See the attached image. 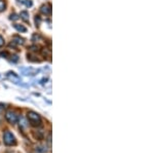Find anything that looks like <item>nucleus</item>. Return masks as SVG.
Returning <instances> with one entry per match:
<instances>
[{
  "label": "nucleus",
  "instance_id": "11",
  "mask_svg": "<svg viewBox=\"0 0 154 153\" xmlns=\"http://www.w3.org/2000/svg\"><path fill=\"white\" fill-rule=\"evenodd\" d=\"M10 19L12 20V21H16V20L19 19V17H18V14H10Z\"/></svg>",
  "mask_w": 154,
  "mask_h": 153
},
{
  "label": "nucleus",
  "instance_id": "4",
  "mask_svg": "<svg viewBox=\"0 0 154 153\" xmlns=\"http://www.w3.org/2000/svg\"><path fill=\"white\" fill-rule=\"evenodd\" d=\"M40 12H41V14H45V16H49L51 14V5L49 3L42 5L41 8H40Z\"/></svg>",
  "mask_w": 154,
  "mask_h": 153
},
{
  "label": "nucleus",
  "instance_id": "7",
  "mask_svg": "<svg viewBox=\"0 0 154 153\" xmlns=\"http://www.w3.org/2000/svg\"><path fill=\"white\" fill-rule=\"evenodd\" d=\"M21 18L24 20V21L26 22H28L29 21V12H26V10H23V12H21Z\"/></svg>",
  "mask_w": 154,
  "mask_h": 153
},
{
  "label": "nucleus",
  "instance_id": "13",
  "mask_svg": "<svg viewBox=\"0 0 154 153\" xmlns=\"http://www.w3.org/2000/svg\"><path fill=\"white\" fill-rule=\"evenodd\" d=\"M0 56H4V57H6L7 56V52H1V54H0Z\"/></svg>",
  "mask_w": 154,
  "mask_h": 153
},
{
  "label": "nucleus",
  "instance_id": "5",
  "mask_svg": "<svg viewBox=\"0 0 154 153\" xmlns=\"http://www.w3.org/2000/svg\"><path fill=\"white\" fill-rule=\"evenodd\" d=\"M14 29H16V30H18V31H19V32H26V31H27L26 27H24L23 25H19V24H14Z\"/></svg>",
  "mask_w": 154,
  "mask_h": 153
},
{
  "label": "nucleus",
  "instance_id": "9",
  "mask_svg": "<svg viewBox=\"0 0 154 153\" xmlns=\"http://www.w3.org/2000/svg\"><path fill=\"white\" fill-rule=\"evenodd\" d=\"M5 7H6V4L3 0H0V12H2L5 10Z\"/></svg>",
  "mask_w": 154,
  "mask_h": 153
},
{
  "label": "nucleus",
  "instance_id": "1",
  "mask_svg": "<svg viewBox=\"0 0 154 153\" xmlns=\"http://www.w3.org/2000/svg\"><path fill=\"white\" fill-rule=\"evenodd\" d=\"M27 118H28L30 124L34 127L40 126L42 123V119L40 117V115L38 113H36V112H34V111H29L28 114H27Z\"/></svg>",
  "mask_w": 154,
  "mask_h": 153
},
{
  "label": "nucleus",
  "instance_id": "8",
  "mask_svg": "<svg viewBox=\"0 0 154 153\" xmlns=\"http://www.w3.org/2000/svg\"><path fill=\"white\" fill-rule=\"evenodd\" d=\"M14 42L18 43V44H24V39L20 36H14Z\"/></svg>",
  "mask_w": 154,
  "mask_h": 153
},
{
  "label": "nucleus",
  "instance_id": "12",
  "mask_svg": "<svg viewBox=\"0 0 154 153\" xmlns=\"http://www.w3.org/2000/svg\"><path fill=\"white\" fill-rule=\"evenodd\" d=\"M4 45V38L0 35V47H2Z\"/></svg>",
  "mask_w": 154,
  "mask_h": 153
},
{
  "label": "nucleus",
  "instance_id": "10",
  "mask_svg": "<svg viewBox=\"0 0 154 153\" xmlns=\"http://www.w3.org/2000/svg\"><path fill=\"white\" fill-rule=\"evenodd\" d=\"M35 24L36 26H39L40 24H41V17L40 16H36L35 17Z\"/></svg>",
  "mask_w": 154,
  "mask_h": 153
},
{
  "label": "nucleus",
  "instance_id": "2",
  "mask_svg": "<svg viewBox=\"0 0 154 153\" xmlns=\"http://www.w3.org/2000/svg\"><path fill=\"white\" fill-rule=\"evenodd\" d=\"M3 142L6 146H16V139L14 135L12 134L10 131H6V132L3 134Z\"/></svg>",
  "mask_w": 154,
  "mask_h": 153
},
{
  "label": "nucleus",
  "instance_id": "3",
  "mask_svg": "<svg viewBox=\"0 0 154 153\" xmlns=\"http://www.w3.org/2000/svg\"><path fill=\"white\" fill-rule=\"evenodd\" d=\"M5 118H6V120L10 124H16L20 119L19 115L14 111H7L6 114H5Z\"/></svg>",
  "mask_w": 154,
  "mask_h": 153
},
{
  "label": "nucleus",
  "instance_id": "6",
  "mask_svg": "<svg viewBox=\"0 0 154 153\" xmlns=\"http://www.w3.org/2000/svg\"><path fill=\"white\" fill-rule=\"evenodd\" d=\"M16 1L19 3H21V4H25L26 6H28V7H31L33 5L31 0H16Z\"/></svg>",
  "mask_w": 154,
  "mask_h": 153
}]
</instances>
